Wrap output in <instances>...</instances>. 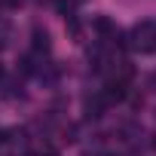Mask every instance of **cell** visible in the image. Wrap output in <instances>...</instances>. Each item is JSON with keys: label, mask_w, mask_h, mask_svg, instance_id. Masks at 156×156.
I'll return each instance as SVG.
<instances>
[{"label": "cell", "mask_w": 156, "mask_h": 156, "mask_svg": "<svg viewBox=\"0 0 156 156\" xmlns=\"http://www.w3.org/2000/svg\"><path fill=\"white\" fill-rule=\"evenodd\" d=\"M129 46H135V49H141V52H153V49H156V25H153V22L135 25V28H132V43H129Z\"/></svg>", "instance_id": "obj_1"}, {"label": "cell", "mask_w": 156, "mask_h": 156, "mask_svg": "<svg viewBox=\"0 0 156 156\" xmlns=\"http://www.w3.org/2000/svg\"><path fill=\"white\" fill-rule=\"evenodd\" d=\"M101 98H104L107 104H113V101H122V98H126V83H119V80H110V83H107V89L101 92Z\"/></svg>", "instance_id": "obj_2"}, {"label": "cell", "mask_w": 156, "mask_h": 156, "mask_svg": "<svg viewBox=\"0 0 156 156\" xmlns=\"http://www.w3.org/2000/svg\"><path fill=\"white\" fill-rule=\"evenodd\" d=\"M31 46H34V52H49V31L46 28H34L31 31Z\"/></svg>", "instance_id": "obj_3"}, {"label": "cell", "mask_w": 156, "mask_h": 156, "mask_svg": "<svg viewBox=\"0 0 156 156\" xmlns=\"http://www.w3.org/2000/svg\"><path fill=\"white\" fill-rule=\"evenodd\" d=\"M92 28H95V34H101V37H116V25H113L107 16H98V19L92 22Z\"/></svg>", "instance_id": "obj_4"}, {"label": "cell", "mask_w": 156, "mask_h": 156, "mask_svg": "<svg viewBox=\"0 0 156 156\" xmlns=\"http://www.w3.org/2000/svg\"><path fill=\"white\" fill-rule=\"evenodd\" d=\"M104 107H107V101L101 98V92L86 98V116H101V110H104Z\"/></svg>", "instance_id": "obj_5"}, {"label": "cell", "mask_w": 156, "mask_h": 156, "mask_svg": "<svg viewBox=\"0 0 156 156\" xmlns=\"http://www.w3.org/2000/svg\"><path fill=\"white\" fill-rule=\"evenodd\" d=\"M6 43H9V28H6L3 22H0V49H3Z\"/></svg>", "instance_id": "obj_6"}, {"label": "cell", "mask_w": 156, "mask_h": 156, "mask_svg": "<svg viewBox=\"0 0 156 156\" xmlns=\"http://www.w3.org/2000/svg\"><path fill=\"white\" fill-rule=\"evenodd\" d=\"M40 156H58V150H52V147H43V150H40Z\"/></svg>", "instance_id": "obj_7"}, {"label": "cell", "mask_w": 156, "mask_h": 156, "mask_svg": "<svg viewBox=\"0 0 156 156\" xmlns=\"http://www.w3.org/2000/svg\"><path fill=\"white\" fill-rule=\"evenodd\" d=\"M19 0H0V6H16Z\"/></svg>", "instance_id": "obj_8"}, {"label": "cell", "mask_w": 156, "mask_h": 156, "mask_svg": "<svg viewBox=\"0 0 156 156\" xmlns=\"http://www.w3.org/2000/svg\"><path fill=\"white\" fill-rule=\"evenodd\" d=\"M3 141H6V132H0V144H3Z\"/></svg>", "instance_id": "obj_9"}, {"label": "cell", "mask_w": 156, "mask_h": 156, "mask_svg": "<svg viewBox=\"0 0 156 156\" xmlns=\"http://www.w3.org/2000/svg\"><path fill=\"white\" fill-rule=\"evenodd\" d=\"M0 80H3V64H0Z\"/></svg>", "instance_id": "obj_10"}]
</instances>
